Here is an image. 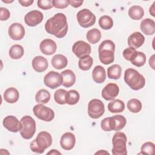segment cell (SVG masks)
Masks as SVG:
<instances>
[{
  "mask_svg": "<svg viewBox=\"0 0 155 155\" xmlns=\"http://www.w3.org/2000/svg\"><path fill=\"white\" fill-rule=\"evenodd\" d=\"M140 28L144 34L152 35L155 32V22L153 19L145 18L141 21Z\"/></svg>",
  "mask_w": 155,
  "mask_h": 155,
  "instance_id": "obj_22",
  "label": "cell"
},
{
  "mask_svg": "<svg viewBox=\"0 0 155 155\" xmlns=\"http://www.w3.org/2000/svg\"><path fill=\"white\" fill-rule=\"evenodd\" d=\"M99 24L102 29L109 30L111 29L113 26V21L110 16L104 15L99 18Z\"/></svg>",
  "mask_w": 155,
  "mask_h": 155,
  "instance_id": "obj_35",
  "label": "cell"
},
{
  "mask_svg": "<svg viewBox=\"0 0 155 155\" xmlns=\"http://www.w3.org/2000/svg\"><path fill=\"white\" fill-rule=\"evenodd\" d=\"M21 129L20 134L25 139H31L36 132L35 120L30 116L22 117L20 120Z\"/></svg>",
  "mask_w": 155,
  "mask_h": 155,
  "instance_id": "obj_7",
  "label": "cell"
},
{
  "mask_svg": "<svg viewBox=\"0 0 155 155\" xmlns=\"http://www.w3.org/2000/svg\"><path fill=\"white\" fill-rule=\"evenodd\" d=\"M136 50L132 47H128L123 51V56L127 61H130L136 53Z\"/></svg>",
  "mask_w": 155,
  "mask_h": 155,
  "instance_id": "obj_39",
  "label": "cell"
},
{
  "mask_svg": "<svg viewBox=\"0 0 155 155\" xmlns=\"http://www.w3.org/2000/svg\"><path fill=\"white\" fill-rule=\"evenodd\" d=\"M68 64L67 58L63 54H55L51 59V64L53 67L58 70L62 69L67 67Z\"/></svg>",
  "mask_w": 155,
  "mask_h": 155,
  "instance_id": "obj_25",
  "label": "cell"
},
{
  "mask_svg": "<svg viewBox=\"0 0 155 155\" xmlns=\"http://www.w3.org/2000/svg\"><path fill=\"white\" fill-rule=\"evenodd\" d=\"M50 93L45 89H41L39 90L35 96V100L38 103L47 104L50 99Z\"/></svg>",
  "mask_w": 155,
  "mask_h": 155,
  "instance_id": "obj_31",
  "label": "cell"
},
{
  "mask_svg": "<svg viewBox=\"0 0 155 155\" xmlns=\"http://www.w3.org/2000/svg\"><path fill=\"white\" fill-rule=\"evenodd\" d=\"M10 16L9 10L4 7L0 8V19L1 21H6Z\"/></svg>",
  "mask_w": 155,
  "mask_h": 155,
  "instance_id": "obj_42",
  "label": "cell"
},
{
  "mask_svg": "<svg viewBox=\"0 0 155 155\" xmlns=\"http://www.w3.org/2000/svg\"><path fill=\"white\" fill-rule=\"evenodd\" d=\"M93 64V59L90 55L84 58H81L78 62L79 68L84 71H87L90 69Z\"/></svg>",
  "mask_w": 155,
  "mask_h": 155,
  "instance_id": "obj_34",
  "label": "cell"
},
{
  "mask_svg": "<svg viewBox=\"0 0 155 155\" xmlns=\"http://www.w3.org/2000/svg\"><path fill=\"white\" fill-rule=\"evenodd\" d=\"M53 6L56 8L63 9L67 7L69 5V1L68 0H53Z\"/></svg>",
  "mask_w": 155,
  "mask_h": 155,
  "instance_id": "obj_41",
  "label": "cell"
},
{
  "mask_svg": "<svg viewBox=\"0 0 155 155\" xmlns=\"http://www.w3.org/2000/svg\"><path fill=\"white\" fill-rule=\"evenodd\" d=\"M51 135L47 131H41L37 135L36 139L30 145L31 150L36 153L42 154L45 149L51 146L52 143Z\"/></svg>",
  "mask_w": 155,
  "mask_h": 155,
  "instance_id": "obj_2",
  "label": "cell"
},
{
  "mask_svg": "<svg viewBox=\"0 0 155 155\" xmlns=\"http://www.w3.org/2000/svg\"><path fill=\"white\" fill-rule=\"evenodd\" d=\"M122 68L118 64H114L109 67L107 69L108 77L110 79H118L121 76Z\"/></svg>",
  "mask_w": 155,
  "mask_h": 155,
  "instance_id": "obj_30",
  "label": "cell"
},
{
  "mask_svg": "<svg viewBox=\"0 0 155 155\" xmlns=\"http://www.w3.org/2000/svg\"><path fill=\"white\" fill-rule=\"evenodd\" d=\"M83 1H69V4L74 8L79 7L83 4Z\"/></svg>",
  "mask_w": 155,
  "mask_h": 155,
  "instance_id": "obj_44",
  "label": "cell"
},
{
  "mask_svg": "<svg viewBox=\"0 0 155 155\" xmlns=\"http://www.w3.org/2000/svg\"><path fill=\"white\" fill-rule=\"evenodd\" d=\"M24 48L19 44H15L11 47L9 50V56L13 59H19L24 55Z\"/></svg>",
  "mask_w": 155,
  "mask_h": 155,
  "instance_id": "obj_29",
  "label": "cell"
},
{
  "mask_svg": "<svg viewBox=\"0 0 155 155\" xmlns=\"http://www.w3.org/2000/svg\"><path fill=\"white\" fill-rule=\"evenodd\" d=\"M92 78L97 84L103 83L106 79V72L105 68L101 65H97L92 72Z\"/></svg>",
  "mask_w": 155,
  "mask_h": 155,
  "instance_id": "obj_24",
  "label": "cell"
},
{
  "mask_svg": "<svg viewBox=\"0 0 155 155\" xmlns=\"http://www.w3.org/2000/svg\"><path fill=\"white\" fill-rule=\"evenodd\" d=\"M154 153V144L151 142H147L141 147V153L142 154H153Z\"/></svg>",
  "mask_w": 155,
  "mask_h": 155,
  "instance_id": "obj_38",
  "label": "cell"
},
{
  "mask_svg": "<svg viewBox=\"0 0 155 155\" xmlns=\"http://www.w3.org/2000/svg\"><path fill=\"white\" fill-rule=\"evenodd\" d=\"M2 124L4 127L11 132L16 133L21 129L20 121L14 116H6L4 119Z\"/></svg>",
  "mask_w": 155,
  "mask_h": 155,
  "instance_id": "obj_16",
  "label": "cell"
},
{
  "mask_svg": "<svg viewBox=\"0 0 155 155\" xmlns=\"http://www.w3.org/2000/svg\"><path fill=\"white\" fill-rule=\"evenodd\" d=\"M47 154H61V153L56 150H51L49 152L47 153Z\"/></svg>",
  "mask_w": 155,
  "mask_h": 155,
  "instance_id": "obj_46",
  "label": "cell"
},
{
  "mask_svg": "<svg viewBox=\"0 0 155 155\" xmlns=\"http://www.w3.org/2000/svg\"><path fill=\"white\" fill-rule=\"evenodd\" d=\"M127 136L124 133L117 131L114 133L112 139V154L113 155H125L127 150Z\"/></svg>",
  "mask_w": 155,
  "mask_h": 155,
  "instance_id": "obj_6",
  "label": "cell"
},
{
  "mask_svg": "<svg viewBox=\"0 0 155 155\" xmlns=\"http://www.w3.org/2000/svg\"><path fill=\"white\" fill-rule=\"evenodd\" d=\"M128 15L133 20H139L143 16L144 10L139 5H133L129 8Z\"/></svg>",
  "mask_w": 155,
  "mask_h": 155,
  "instance_id": "obj_27",
  "label": "cell"
},
{
  "mask_svg": "<svg viewBox=\"0 0 155 155\" xmlns=\"http://www.w3.org/2000/svg\"><path fill=\"white\" fill-rule=\"evenodd\" d=\"M105 112L104 103L99 99H91L88 105V114L93 119L101 117Z\"/></svg>",
  "mask_w": 155,
  "mask_h": 155,
  "instance_id": "obj_10",
  "label": "cell"
},
{
  "mask_svg": "<svg viewBox=\"0 0 155 155\" xmlns=\"http://www.w3.org/2000/svg\"><path fill=\"white\" fill-rule=\"evenodd\" d=\"M108 109L113 113H121L125 109V104L120 99H113L108 104Z\"/></svg>",
  "mask_w": 155,
  "mask_h": 155,
  "instance_id": "obj_26",
  "label": "cell"
},
{
  "mask_svg": "<svg viewBox=\"0 0 155 155\" xmlns=\"http://www.w3.org/2000/svg\"><path fill=\"white\" fill-rule=\"evenodd\" d=\"M155 4V2H153V4H152L151 7L150 8V13H151V15L153 16H155V15H154V5Z\"/></svg>",
  "mask_w": 155,
  "mask_h": 155,
  "instance_id": "obj_47",
  "label": "cell"
},
{
  "mask_svg": "<svg viewBox=\"0 0 155 155\" xmlns=\"http://www.w3.org/2000/svg\"><path fill=\"white\" fill-rule=\"evenodd\" d=\"M76 143V138L74 135L70 132H67L63 134L61 137L60 145L65 150H72Z\"/></svg>",
  "mask_w": 155,
  "mask_h": 155,
  "instance_id": "obj_17",
  "label": "cell"
},
{
  "mask_svg": "<svg viewBox=\"0 0 155 155\" xmlns=\"http://www.w3.org/2000/svg\"><path fill=\"white\" fill-rule=\"evenodd\" d=\"M130 62L133 65L137 67H140L146 62V56L143 52L137 51Z\"/></svg>",
  "mask_w": 155,
  "mask_h": 155,
  "instance_id": "obj_33",
  "label": "cell"
},
{
  "mask_svg": "<svg viewBox=\"0 0 155 155\" xmlns=\"http://www.w3.org/2000/svg\"><path fill=\"white\" fill-rule=\"evenodd\" d=\"M19 3L23 7H28L33 3V0H19Z\"/></svg>",
  "mask_w": 155,
  "mask_h": 155,
  "instance_id": "obj_43",
  "label": "cell"
},
{
  "mask_svg": "<svg viewBox=\"0 0 155 155\" xmlns=\"http://www.w3.org/2000/svg\"><path fill=\"white\" fill-rule=\"evenodd\" d=\"M109 154V153H108L107 151H105V150H100L98 152H96L95 153V154Z\"/></svg>",
  "mask_w": 155,
  "mask_h": 155,
  "instance_id": "obj_48",
  "label": "cell"
},
{
  "mask_svg": "<svg viewBox=\"0 0 155 155\" xmlns=\"http://www.w3.org/2000/svg\"><path fill=\"white\" fill-rule=\"evenodd\" d=\"M127 108L132 113H139L142 109V103L137 99H131L127 102Z\"/></svg>",
  "mask_w": 155,
  "mask_h": 155,
  "instance_id": "obj_36",
  "label": "cell"
},
{
  "mask_svg": "<svg viewBox=\"0 0 155 155\" xmlns=\"http://www.w3.org/2000/svg\"><path fill=\"white\" fill-rule=\"evenodd\" d=\"M76 18L79 24L84 28L90 27L93 25L96 22L95 15L90 10L87 8L79 11Z\"/></svg>",
  "mask_w": 155,
  "mask_h": 155,
  "instance_id": "obj_8",
  "label": "cell"
},
{
  "mask_svg": "<svg viewBox=\"0 0 155 155\" xmlns=\"http://www.w3.org/2000/svg\"><path fill=\"white\" fill-rule=\"evenodd\" d=\"M68 23L65 15L62 13L55 14L45 24L46 31L58 38H64L68 31Z\"/></svg>",
  "mask_w": 155,
  "mask_h": 155,
  "instance_id": "obj_1",
  "label": "cell"
},
{
  "mask_svg": "<svg viewBox=\"0 0 155 155\" xmlns=\"http://www.w3.org/2000/svg\"><path fill=\"white\" fill-rule=\"evenodd\" d=\"M39 48L43 54L46 55H51L56 52L57 45L53 40L50 39H45L40 43Z\"/></svg>",
  "mask_w": 155,
  "mask_h": 155,
  "instance_id": "obj_18",
  "label": "cell"
},
{
  "mask_svg": "<svg viewBox=\"0 0 155 155\" xmlns=\"http://www.w3.org/2000/svg\"><path fill=\"white\" fill-rule=\"evenodd\" d=\"M114 51L115 44L114 42L109 39L102 41L98 48L100 61L105 65L112 63L114 60Z\"/></svg>",
  "mask_w": 155,
  "mask_h": 155,
  "instance_id": "obj_3",
  "label": "cell"
},
{
  "mask_svg": "<svg viewBox=\"0 0 155 155\" xmlns=\"http://www.w3.org/2000/svg\"><path fill=\"white\" fill-rule=\"evenodd\" d=\"M154 55H152L151 57L149 59V64H150V65L151 66V67L153 68V69H154Z\"/></svg>",
  "mask_w": 155,
  "mask_h": 155,
  "instance_id": "obj_45",
  "label": "cell"
},
{
  "mask_svg": "<svg viewBox=\"0 0 155 155\" xmlns=\"http://www.w3.org/2000/svg\"><path fill=\"white\" fill-rule=\"evenodd\" d=\"M34 114L39 119L45 122H50L54 117L53 110L43 104H37L33 108Z\"/></svg>",
  "mask_w": 155,
  "mask_h": 155,
  "instance_id": "obj_9",
  "label": "cell"
},
{
  "mask_svg": "<svg viewBox=\"0 0 155 155\" xmlns=\"http://www.w3.org/2000/svg\"><path fill=\"white\" fill-rule=\"evenodd\" d=\"M2 1L3 2H5V3H11V2H13V1H4V0H2Z\"/></svg>",
  "mask_w": 155,
  "mask_h": 155,
  "instance_id": "obj_49",
  "label": "cell"
},
{
  "mask_svg": "<svg viewBox=\"0 0 155 155\" xmlns=\"http://www.w3.org/2000/svg\"><path fill=\"white\" fill-rule=\"evenodd\" d=\"M86 38L90 43L94 44L100 41L101 38V33L97 28H94L87 31Z\"/></svg>",
  "mask_w": 155,
  "mask_h": 155,
  "instance_id": "obj_28",
  "label": "cell"
},
{
  "mask_svg": "<svg viewBox=\"0 0 155 155\" xmlns=\"http://www.w3.org/2000/svg\"><path fill=\"white\" fill-rule=\"evenodd\" d=\"M3 97L4 100L10 104L16 102L19 97V93L17 89L14 87H10L7 88L4 93Z\"/></svg>",
  "mask_w": 155,
  "mask_h": 155,
  "instance_id": "obj_23",
  "label": "cell"
},
{
  "mask_svg": "<svg viewBox=\"0 0 155 155\" xmlns=\"http://www.w3.org/2000/svg\"><path fill=\"white\" fill-rule=\"evenodd\" d=\"M44 83L48 87L55 89L62 84V76L56 71H51L44 76Z\"/></svg>",
  "mask_w": 155,
  "mask_h": 155,
  "instance_id": "obj_11",
  "label": "cell"
},
{
  "mask_svg": "<svg viewBox=\"0 0 155 155\" xmlns=\"http://www.w3.org/2000/svg\"><path fill=\"white\" fill-rule=\"evenodd\" d=\"M126 124V118L122 115L118 114L104 119L101 122V127L105 131H119L124 128Z\"/></svg>",
  "mask_w": 155,
  "mask_h": 155,
  "instance_id": "obj_5",
  "label": "cell"
},
{
  "mask_svg": "<svg viewBox=\"0 0 155 155\" xmlns=\"http://www.w3.org/2000/svg\"><path fill=\"white\" fill-rule=\"evenodd\" d=\"M119 88L116 84L109 83L102 90V96L106 101H112L118 95Z\"/></svg>",
  "mask_w": 155,
  "mask_h": 155,
  "instance_id": "obj_14",
  "label": "cell"
},
{
  "mask_svg": "<svg viewBox=\"0 0 155 155\" xmlns=\"http://www.w3.org/2000/svg\"><path fill=\"white\" fill-rule=\"evenodd\" d=\"M31 64L33 69L38 73L45 71L48 67L47 59L41 56H37L35 57L32 60Z\"/></svg>",
  "mask_w": 155,
  "mask_h": 155,
  "instance_id": "obj_20",
  "label": "cell"
},
{
  "mask_svg": "<svg viewBox=\"0 0 155 155\" xmlns=\"http://www.w3.org/2000/svg\"><path fill=\"white\" fill-rule=\"evenodd\" d=\"M62 78V85L68 88L73 86L76 82V75L71 70H65L61 73Z\"/></svg>",
  "mask_w": 155,
  "mask_h": 155,
  "instance_id": "obj_21",
  "label": "cell"
},
{
  "mask_svg": "<svg viewBox=\"0 0 155 155\" xmlns=\"http://www.w3.org/2000/svg\"><path fill=\"white\" fill-rule=\"evenodd\" d=\"M145 42V37L139 31L131 34L128 38V45L135 49L140 47Z\"/></svg>",
  "mask_w": 155,
  "mask_h": 155,
  "instance_id": "obj_19",
  "label": "cell"
},
{
  "mask_svg": "<svg viewBox=\"0 0 155 155\" xmlns=\"http://www.w3.org/2000/svg\"><path fill=\"white\" fill-rule=\"evenodd\" d=\"M124 81L133 90L142 88L145 84V78L135 69L130 68L125 71Z\"/></svg>",
  "mask_w": 155,
  "mask_h": 155,
  "instance_id": "obj_4",
  "label": "cell"
},
{
  "mask_svg": "<svg viewBox=\"0 0 155 155\" xmlns=\"http://www.w3.org/2000/svg\"><path fill=\"white\" fill-rule=\"evenodd\" d=\"M73 53L78 58H82L90 55L91 51V48L89 44L83 41H78L72 47Z\"/></svg>",
  "mask_w": 155,
  "mask_h": 155,
  "instance_id": "obj_12",
  "label": "cell"
},
{
  "mask_svg": "<svg viewBox=\"0 0 155 155\" xmlns=\"http://www.w3.org/2000/svg\"><path fill=\"white\" fill-rule=\"evenodd\" d=\"M44 18L42 12L39 10H32L28 12L24 17L25 23L30 27H35L40 24Z\"/></svg>",
  "mask_w": 155,
  "mask_h": 155,
  "instance_id": "obj_13",
  "label": "cell"
},
{
  "mask_svg": "<svg viewBox=\"0 0 155 155\" xmlns=\"http://www.w3.org/2000/svg\"><path fill=\"white\" fill-rule=\"evenodd\" d=\"M80 95L78 91L75 90H71L67 92L65 97V102L68 105H75L79 100Z\"/></svg>",
  "mask_w": 155,
  "mask_h": 155,
  "instance_id": "obj_32",
  "label": "cell"
},
{
  "mask_svg": "<svg viewBox=\"0 0 155 155\" xmlns=\"http://www.w3.org/2000/svg\"><path fill=\"white\" fill-rule=\"evenodd\" d=\"M8 33L12 39L19 41L22 39L25 35V29L21 24L15 22L9 27Z\"/></svg>",
  "mask_w": 155,
  "mask_h": 155,
  "instance_id": "obj_15",
  "label": "cell"
},
{
  "mask_svg": "<svg viewBox=\"0 0 155 155\" xmlns=\"http://www.w3.org/2000/svg\"><path fill=\"white\" fill-rule=\"evenodd\" d=\"M67 91L63 89H58L54 92V99L55 102L60 105H64L65 102V97L67 94Z\"/></svg>",
  "mask_w": 155,
  "mask_h": 155,
  "instance_id": "obj_37",
  "label": "cell"
},
{
  "mask_svg": "<svg viewBox=\"0 0 155 155\" xmlns=\"http://www.w3.org/2000/svg\"><path fill=\"white\" fill-rule=\"evenodd\" d=\"M37 4L39 8L43 10H48L53 7L51 0H38Z\"/></svg>",
  "mask_w": 155,
  "mask_h": 155,
  "instance_id": "obj_40",
  "label": "cell"
}]
</instances>
